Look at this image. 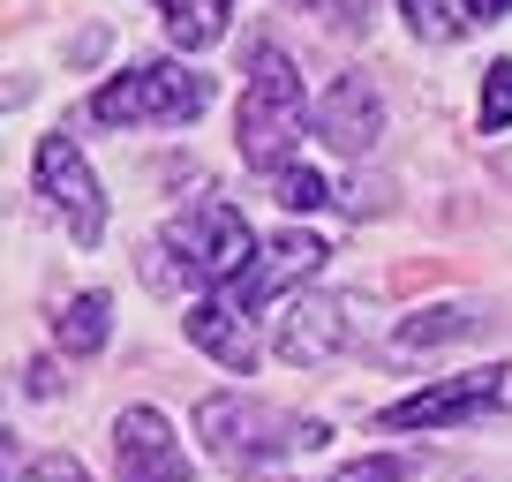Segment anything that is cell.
<instances>
[{
  "label": "cell",
  "mask_w": 512,
  "mask_h": 482,
  "mask_svg": "<svg viewBox=\"0 0 512 482\" xmlns=\"http://www.w3.org/2000/svg\"><path fill=\"white\" fill-rule=\"evenodd\" d=\"M196 437L211 445L219 467H272L302 445H324V422L317 415H287L272 400H249V392H211L196 407Z\"/></svg>",
  "instance_id": "1"
},
{
  "label": "cell",
  "mask_w": 512,
  "mask_h": 482,
  "mask_svg": "<svg viewBox=\"0 0 512 482\" xmlns=\"http://www.w3.org/2000/svg\"><path fill=\"white\" fill-rule=\"evenodd\" d=\"M302 113H309V91L302 76H294L287 46H264L249 53V91H241V159L264 166V174H279V166H294V136H302Z\"/></svg>",
  "instance_id": "2"
},
{
  "label": "cell",
  "mask_w": 512,
  "mask_h": 482,
  "mask_svg": "<svg viewBox=\"0 0 512 482\" xmlns=\"http://www.w3.org/2000/svg\"><path fill=\"white\" fill-rule=\"evenodd\" d=\"M204 106H211V76L181 61H136L91 91V121H106V129H181Z\"/></svg>",
  "instance_id": "3"
},
{
  "label": "cell",
  "mask_w": 512,
  "mask_h": 482,
  "mask_svg": "<svg viewBox=\"0 0 512 482\" xmlns=\"http://www.w3.org/2000/svg\"><path fill=\"white\" fill-rule=\"evenodd\" d=\"M159 249L174 257V279H196L204 294H226V287H241V272L256 264V234H249V219H241L234 204H189L174 226L159 234Z\"/></svg>",
  "instance_id": "4"
},
{
  "label": "cell",
  "mask_w": 512,
  "mask_h": 482,
  "mask_svg": "<svg viewBox=\"0 0 512 482\" xmlns=\"http://www.w3.org/2000/svg\"><path fill=\"white\" fill-rule=\"evenodd\" d=\"M482 415H512V362L445 377V385L415 392V400L384 407V430H452V422H482Z\"/></svg>",
  "instance_id": "5"
},
{
  "label": "cell",
  "mask_w": 512,
  "mask_h": 482,
  "mask_svg": "<svg viewBox=\"0 0 512 482\" xmlns=\"http://www.w3.org/2000/svg\"><path fill=\"white\" fill-rule=\"evenodd\" d=\"M38 196L68 219V234H76L83 249L106 234V196H98L91 166H83V151L68 144V136H46V144H38Z\"/></svg>",
  "instance_id": "6"
},
{
  "label": "cell",
  "mask_w": 512,
  "mask_h": 482,
  "mask_svg": "<svg viewBox=\"0 0 512 482\" xmlns=\"http://www.w3.org/2000/svg\"><path fill=\"white\" fill-rule=\"evenodd\" d=\"M113 475L121 482H189V452H181L174 422L159 407H121V422H113Z\"/></svg>",
  "instance_id": "7"
},
{
  "label": "cell",
  "mask_w": 512,
  "mask_h": 482,
  "mask_svg": "<svg viewBox=\"0 0 512 482\" xmlns=\"http://www.w3.org/2000/svg\"><path fill=\"white\" fill-rule=\"evenodd\" d=\"M354 347V302L347 294H294L287 317H279V362L309 370V362H332V354Z\"/></svg>",
  "instance_id": "8"
},
{
  "label": "cell",
  "mask_w": 512,
  "mask_h": 482,
  "mask_svg": "<svg viewBox=\"0 0 512 482\" xmlns=\"http://www.w3.org/2000/svg\"><path fill=\"white\" fill-rule=\"evenodd\" d=\"M324 257H332V249H324L317 234H272L256 249V264L241 272V287H226V294H234L241 309H264V302H279V294L294 302V287L309 294V279L324 272Z\"/></svg>",
  "instance_id": "9"
},
{
  "label": "cell",
  "mask_w": 512,
  "mask_h": 482,
  "mask_svg": "<svg viewBox=\"0 0 512 482\" xmlns=\"http://www.w3.org/2000/svg\"><path fill=\"white\" fill-rule=\"evenodd\" d=\"M309 121H317V136H324L332 151L362 159V151L384 136V98H377V83H369V76H332V91L317 98V113H309Z\"/></svg>",
  "instance_id": "10"
},
{
  "label": "cell",
  "mask_w": 512,
  "mask_h": 482,
  "mask_svg": "<svg viewBox=\"0 0 512 482\" xmlns=\"http://www.w3.org/2000/svg\"><path fill=\"white\" fill-rule=\"evenodd\" d=\"M189 347H204L219 370L249 377L256 370V332H249V309L234 302V294H204V302H189Z\"/></svg>",
  "instance_id": "11"
},
{
  "label": "cell",
  "mask_w": 512,
  "mask_h": 482,
  "mask_svg": "<svg viewBox=\"0 0 512 482\" xmlns=\"http://www.w3.org/2000/svg\"><path fill=\"white\" fill-rule=\"evenodd\" d=\"M166 8V38L181 53H204L226 38V16H234V0H159Z\"/></svg>",
  "instance_id": "12"
},
{
  "label": "cell",
  "mask_w": 512,
  "mask_h": 482,
  "mask_svg": "<svg viewBox=\"0 0 512 482\" xmlns=\"http://www.w3.org/2000/svg\"><path fill=\"white\" fill-rule=\"evenodd\" d=\"M475 302H437V309H422V317H407L400 332H392V347L400 354H422V347H452V339H467L475 332Z\"/></svg>",
  "instance_id": "13"
},
{
  "label": "cell",
  "mask_w": 512,
  "mask_h": 482,
  "mask_svg": "<svg viewBox=\"0 0 512 482\" xmlns=\"http://www.w3.org/2000/svg\"><path fill=\"white\" fill-rule=\"evenodd\" d=\"M106 332H113V302L98 287H83L76 302H61V317H53V339H61L68 354H98Z\"/></svg>",
  "instance_id": "14"
},
{
  "label": "cell",
  "mask_w": 512,
  "mask_h": 482,
  "mask_svg": "<svg viewBox=\"0 0 512 482\" xmlns=\"http://www.w3.org/2000/svg\"><path fill=\"white\" fill-rule=\"evenodd\" d=\"M272 196H279L287 211H324V204H332V181H324L317 166L294 159V166H279V174H272Z\"/></svg>",
  "instance_id": "15"
},
{
  "label": "cell",
  "mask_w": 512,
  "mask_h": 482,
  "mask_svg": "<svg viewBox=\"0 0 512 482\" xmlns=\"http://www.w3.org/2000/svg\"><path fill=\"white\" fill-rule=\"evenodd\" d=\"M400 8L422 38H460L467 31V0H400Z\"/></svg>",
  "instance_id": "16"
},
{
  "label": "cell",
  "mask_w": 512,
  "mask_h": 482,
  "mask_svg": "<svg viewBox=\"0 0 512 482\" xmlns=\"http://www.w3.org/2000/svg\"><path fill=\"white\" fill-rule=\"evenodd\" d=\"M8 482H91V475H83L76 452H38V460H16Z\"/></svg>",
  "instance_id": "17"
},
{
  "label": "cell",
  "mask_w": 512,
  "mask_h": 482,
  "mask_svg": "<svg viewBox=\"0 0 512 482\" xmlns=\"http://www.w3.org/2000/svg\"><path fill=\"white\" fill-rule=\"evenodd\" d=\"M482 129H512V61L490 68V83H482Z\"/></svg>",
  "instance_id": "18"
},
{
  "label": "cell",
  "mask_w": 512,
  "mask_h": 482,
  "mask_svg": "<svg viewBox=\"0 0 512 482\" xmlns=\"http://www.w3.org/2000/svg\"><path fill=\"white\" fill-rule=\"evenodd\" d=\"M332 482H407V460H354V467H339Z\"/></svg>",
  "instance_id": "19"
},
{
  "label": "cell",
  "mask_w": 512,
  "mask_h": 482,
  "mask_svg": "<svg viewBox=\"0 0 512 482\" xmlns=\"http://www.w3.org/2000/svg\"><path fill=\"white\" fill-rule=\"evenodd\" d=\"M467 16H512V0H467Z\"/></svg>",
  "instance_id": "20"
}]
</instances>
